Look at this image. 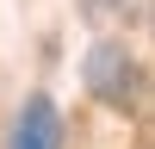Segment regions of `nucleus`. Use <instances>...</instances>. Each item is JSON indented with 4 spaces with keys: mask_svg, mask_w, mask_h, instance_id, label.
Listing matches in <instances>:
<instances>
[{
    "mask_svg": "<svg viewBox=\"0 0 155 149\" xmlns=\"http://www.w3.org/2000/svg\"><path fill=\"white\" fill-rule=\"evenodd\" d=\"M87 87H93V99H106V106H130L137 99V62L124 56V44H99L93 56H87Z\"/></svg>",
    "mask_w": 155,
    "mask_h": 149,
    "instance_id": "nucleus-1",
    "label": "nucleus"
},
{
    "mask_svg": "<svg viewBox=\"0 0 155 149\" xmlns=\"http://www.w3.org/2000/svg\"><path fill=\"white\" fill-rule=\"evenodd\" d=\"M6 149H62V112L50 93H31L12 118V143Z\"/></svg>",
    "mask_w": 155,
    "mask_h": 149,
    "instance_id": "nucleus-2",
    "label": "nucleus"
}]
</instances>
